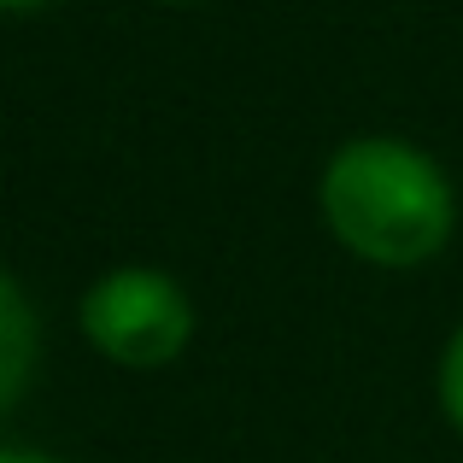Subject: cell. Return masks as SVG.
<instances>
[{"instance_id":"obj_1","label":"cell","mask_w":463,"mask_h":463,"mask_svg":"<svg viewBox=\"0 0 463 463\" xmlns=\"http://www.w3.org/2000/svg\"><path fill=\"white\" fill-rule=\"evenodd\" d=\"M317 212L335 247L375 270H417L458 235V188L440 158L405 136H352L317 176Z\"/></svg>"},{"instance_id":"obj_2","label":"cell","mask_w":463,"mask_h":463,"mask_svg":"<svg viewBox=\"0 0 463 463\" xmlns=\"http://www.w3.org/2000/svg\"><path fill=\"white\" fill-rule=\"evenodd\" d=\"M194 299L158 264H118L94 276L77 306V328L118 370H170L194 340Z\"/></svg>"},{"instance_id":"obj_3","label":"cell","mask_w":463,"mask_h":463,"mask_svg":"<svg viewBox=\"0 0 463 463\" xmlns=\"http://www.w3.org/2000/svg\"><path fill=\"white\" fill-rule=\"evenodd\" d=\"M42 364V317L12 270H0V417L30 393Z\"/></svg>"},{"instance_id":"obj_4","label":"cell","mask_w":463,"mask_h":463,"mask_svg":"<svg viewBox=\"0 0 463 463\" xmlns=\"http://www.w3.org/2000/svg\"><path fill=\"white\" fill-rule=\"evenodd\" d=\"M434 387H440L446 422L463 434V323L452 328V340H446V352H440V375H434Z\"/></svg>"},{"instance_id":"obj_5","label":"cell","mask_w":463,"mask_h":463,"mask_svg":"<svg viewBox=\"0 0 463 463\" xmlns=\"http://www.w3.org/2000/svg\"><path fill=\"white\" fill-rule=\"evenodd\" d=\"M0 463H65V458L35 452V446H0Z\"/></svg>"},{"instance_id":"obj_6","label":"cell","mask_w":463,"mask_h":463,"mask_svg":"<svg viewBox=\"0 0 463 463\" xmlns=\"http://www.w3.org/2000/svg\"><path fill=\"white\" fill-rule=\"evenodd\" d=\"M42 6H59V0H0V12H42Z\"/></svg>"},{"instance_id":"obj_7","label":"cell","mask_w":463,"mask_h":463,"mask_svg":"<svg viewBox=\"0 0 463 463\" xmlns=\"http://www.w3.org/2000/svg\"><path fill=\"white\" fill-rule=\"evenodd\" d=\"M158 6H205V0H158Z\"/></svg>"}]
</instances>
